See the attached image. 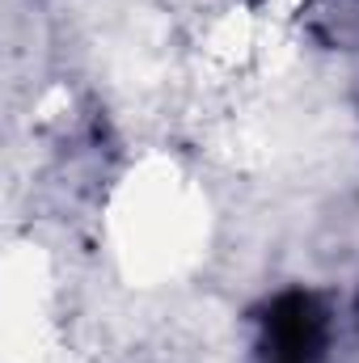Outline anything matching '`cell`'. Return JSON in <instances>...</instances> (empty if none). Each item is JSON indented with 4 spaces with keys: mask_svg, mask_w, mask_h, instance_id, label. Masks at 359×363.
Returning a JSON list of instances; mask_svg holds the SVG:
<instances>
[{
    "mask_svg": "<svg viewBox=\"0 0 359 363\" xmlns=\"http://www.w3.org/2000/svg\"><path fill=\"white\" fill-rule=\"evenodd\" d=\"M267 338H263V359L267 363H321L326 351V308L309 291H287L279 296L263 317Z\"/></svg>",
    "mask_w": 359,
    "mask_h": 363,
    "instance_id": "cell-1",
    "label": "cell"
}]
</instances>
